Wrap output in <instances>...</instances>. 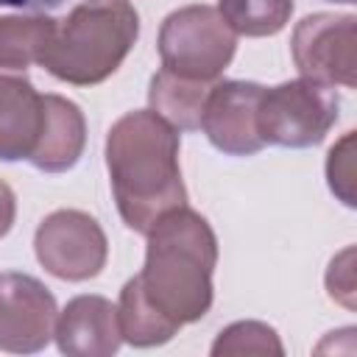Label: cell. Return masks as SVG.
I'll list each match as a JSON object with an SVG mask.
<instances>
[{
	"mask_svg": "<svg viewBox=\"0 0 357 357\" xmlns=\"http://www.w3.org/2000/svg\"><path fill=\"white\" fill-rule=\"evenodd\" d=\"M106 167L117 212L139 234H148L170 209L187 206L178 131L153 112H128L109 128Z\"/></svg>",
	"mask_w": 357,
	"mask_h": 357,
	"instance_id": "obj_1",
	"label": "cell"
},
{
	"mask_svg": "<svg viewBox=\"0 0 357 357\" xmlns=\"http://www.w3.org/2000/svg\"><path fill=\"white\" fill-rule=\"evenodd\" d=\"M215 265V231L198 212L178 206L151 226L145 268L137 282L165 318L184 326L209 312Z\"/></svg>",
	"mask_w": 357,
	"mask_h": 357,
	"instance_id": "obj_2",
	"label": "cell"
},
{
	"mask_svg": "<svg viewBox=\"0 0 357 357\" xmlns=\"http://www.w3.org/2000/svg\"><path fill=\"white\" fill-rule=\"evenodd\" d=\"M139 33V17L128 0H73L39 64L59 81L89 86L106 81L128 56Z\"/></svg>",
	"mask_w": 357,
	"mask_h": 357,
	"instance_id": "obj_3",
	"label": "cell"
},
{
	"mask_svg": "<svg viewBox=\"0 0 357 357\" xmlns=\"http://www.w3.org/2000/svg\"><path fill=\"white\" fill-rule=\"evenodd\" d=\"M340 100L335 86L298 78L265 89L257 103V131L265 145L312 148L337 120Z\"/></svg>",
	"mask_w": 357,
	"mask_h": 357,
	"instance_id": "obj_4",
	"label": "cell"
},
{
	"mask_svg": "<svg viewBox=\"0 0 357 357\" xmlns=\"http://www.w3.org/2000/svg\"><path fill=\"white\" fill-rule=\"evenodd\" d=\"M237 50V33L212 6H187L162 22L159 56L165 70L215 81L231 61Z\"/></svg>",
	"mask_w": 357,
	"mask_h": 357,
	"instance_id": "obj_5",
	"label": "cell"
},
{
	"mask_svg": "<svg viewBox=\"0 0 357 357\" xmlns=\"http://www.w3.org/2000/svg\"><path fill=\"white\" fill-rule=\"evenodd\" d=\"M33 248L45 271L67 282L98 276L109 254L106 234L98 220L78 209H59L47 215L36 229Z\"/></svg>",
	"mask_w": 357,
	"mask_h": 357,
	"instance_id": "obj_6",
	"label": "cell"
},
{
	"mask_svg": "<svg viewBox=\"0 0 357 357\" xmlns=\"http://www.w3.org/2000/svg\"><path fill=\"white\" fill-rule=\"evenodd\" d=\"M357 17L354 14H312L304 17L290 39L293 61L301 78L321 84H357Z\"/></svg>",
	"mask_w": 357,
	"mask_h": 357,
	"instance_id": "obj_7",
	"label": "cell"
},
{
	"mask_svg": "<svg viewBox=\"0 0 357 357\" xmlns=\"http://www.w3.org/2000/svg\"><path fill=\"white\" fill-rule=\"evenodd\" d=\"M56 298L50 290L17 271L0 273V349L3 351H39L50 343L56 329Z\"/></svg>",
	"mask_w": 357,
	"mask_h": 357,
	"instance_id": "obj_8",
	"label": "cell"
},
{
	"mask_svg": "<svg viewBox=\"0 0 357 357\" xmlns=\"http://www.w3.org/2000/svg\"><path fill=\"white\" fill-rule=\"evenodd\" d=\"M262 86L254 81H220L212 84L201 128L209 142L229 156H251L265 142L257 131V103Z\"/></svg>",
	"mask_w": 357,
	"mask_h": 357,
	"instance_id": "obj_9",
	"label": "cell"
},
{
	"mask_svg": "<svg viewBox=\"0 0 357 357\" xmlns=\"http://www.w3.org/2000/svg\"><path fill=\"white\" fill-rule=\"evenodd\" d=\"M56 343L70 357H106L120 349L117 307L103 296H75L56 318Z\"/></svg>",
	"mask_w": 357,
	"mask_h": 357,
	"instance_id": "obj_10",
	"label": "cell"
},
{
	"mask_svg": "<svg viewBox=\"0 0 357 357\" xmlns=\"http://www.w3.org/2000/svg\"><path fill=\"white\" fill-rule=\"evenodd\" d=\"M86 145V123L81 109L61 95H42V126L28 162L45 173L70 170Z\"/></svg>",
	"mask_w": 357,
	"mask_h": 357,
	"instance_id": "obj_11",
	"label": "cell"
},
{
	"mask_svg": "<svg viewBox=\"0 0 357 357\" xmlns=\"http://www.w3.org/2000/svg\"><path fill=\"white\" fill-rule=\"evenodd\" d=\"M42 126V95L14 73H0V159H28Z\"/></svg>",
	"mask_w": 357,
	"mask_h": 357,
	"instance_id": "obj_12",
	"label": "cell"
},
{
	"mask_svg": "<svg viewBox=\"0 0 357 357\" xmlns=\"http://www.w3.org/2000/svg\"><path fill=\"white\" fill-rule=\"evenodd\" d=\"M209 89H212L209 81L187 78V75H178V73H170L162 67L151 78L148 103H151V112L159 114L165 123H170L176 131L178 128L195 131V128H201Z\"/></svg>",
	"mask_w": 357,
	"mask_h": 357,
	"instance_id": "obj_13",
	"label": "cell"
},
{
	"mask_svg": "<svg viewBox=\"0 0 357 357\" xmlns=\"http://www.w3.org/2000/svg\"><path fill=\"white\" fill-rule=\"evenodd\" d=\"M117 321H120V335L131 346H159L167 343L181 326L165 318L142 293L137 276L128 279L120 290V304H117Z\"/></svg>",
	"mask_w": 357,
	"mask_h": 357,
	"instance_id": "obj_14",
	"label": "cell"
},
{
	"mask_svg": "<svg viewBox=\"0 0 357 357\" xmlns=\"http://www.w3.org/2000/svg\"><path fill=\"white\" fill-rule=\"evenodd\" d=\"M56 20L47 14L36 17H0V70H25L39 64Z\"/></svg>",
	"mask_w": 357,
	"mask_h": 357,
	"instance_id": "obj_15",
	"label": "cell"
},
{
	"mask_svg": "<svg viewBox=\"0 0 357 357\" xmlns=\"http://www.w3.org/2000/svg\"><path fill=\"white\" fill-rule=\"evenodd\" d=\"M218 11L234 33L273 36L287 25L293 14V0H220Z\"/></svg>",
	"mask_w": 357,
	"mask_h": 357,
	"instance_id": "obj_16",
	"label": "cell"
},
{
	"mask_svg": "<svg viewBox=\"0 0 357 357\" xmlns=\"http://www.w3.org/2000/svg\"><path fill=\"white\" fill-rule=\"evenodd\" d=\"M282 340L279 335L268 326V324H259V321H240V324H231L226 326L215 346H212V354L215 357H229V354H282Z\"/></svg>",
	"mask_w": 357,
	"mask_h": 357,
	"instance_id": "obj_17",
	"label": "cell"
},
{
	"mask_svg": "<svg viewBox=\"0 0 357 357\" xmlns=\"http://www.w3.org/2000/svg\"><path fill=\"white\" fill-rule=\"evenodd\" d=\"M326 178L332 192L340 195L346 206H354V131H349L326 159Z\"/></svg>",
	"mask_w": 357,
	"mask_h": 357,
	"instance_id": "obj_18",
	"label": "cell"
},
{
	"mask_svg": "<svg viewBox=\"0 0 357 357\" xmlns=\"http://www.w3.org/2000/svg\"><path fill=\"white\" fill-rule=\"evenodd\" d=\"M326 287L332 298H337L346 307H354V251L351 248H346L340 257L332 259L326 273Z\"/></svg>",
	"mask_w": 357,
	"mask_h": 357,
	"instance_id": "obj_19",
	"label": "cell"
},
{
	"mask_svg": "<svg viewBox=\"0 0 357 357\" xmlns=\"http://www.w3.org/2000/svg\"><path fill=\"white\" fill-rule=\"evenodd\" d=\"M14 215H17L14 192H11V187L0 178V237L8 234V229H11V223H14Z\"/></svg>",
	"mask_w": 357,
	"mask_h": 357,
	"instance_id": "obj_20",
	"label": "cell"
},
{
	"mask_svg": "<svg viewBox=\"0 0 357 357\" xmlns=\"http://www.w3.org/2000/svg\"><path fill=\"white\" fill-rule=\"evenodd\" d=\"M70 0H0V6H14V8H28V11H53L61 8Z\"/></svg>",
	"mask_w": 357,
	"mask_h": 357,
	"instance_id": "obj_21",
	"label": "cell"
},
{
	"mask_svg": "<svg viewBox=\"0 0 357 357\" xmlns=\"http://www.w3.org/2000/svg\"><path fill=\"white\" fill-rule=\"evenodd\" d=\"M329 3H354V0H329Z\"/></svg>",
	"mask_w": 357,
	"mask_h": 357,
	"instance_id": "obj_22",
	"label": "cell"
}]
</instances>
